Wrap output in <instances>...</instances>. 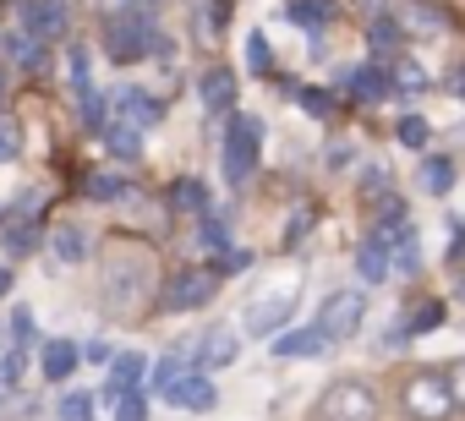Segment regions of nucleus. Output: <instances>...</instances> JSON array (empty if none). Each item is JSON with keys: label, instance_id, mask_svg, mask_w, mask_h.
<instances>
[{"label": "nucleus", "instance_id": "31", "mask_svg": "<svg viewBox=\"0 0 465 421\" xmlns=\"http://www.w3.org/2000/svg\"><path fill=\"white\" fill-rule=\"evenodd\" d=\"M55 421H94V394L66 388V394H61V405H55Z\"/></svg>", "mask_w": 465, "mask_h": 421}, {"label": "nucleus", "instance_id": "47", "mask_svg": "<svg viewBox=\"0 0 465 421\" xmlns=\"http://www.w3.org/2000/svg\"><path fill=\"white\" fill-rule=\"evenodd\" d=\"M224 23H230V0H208V28L219 34Z\"/></svg>", "mask_w": 465, "mask_h": 421}, {"label": "nucleus", "instance_id": "52", "mask_svg": "<svg viewBox=\"0 0 465 421\" xmlns=\"http://www.w3.org/2000/svg\"><path fill=\"white\" fill-rule=\"evenodd\" d=\"M12 394H17L12 383H0V410H6V405H12Z\"/></svg>", "mask_w": 465, "mask_h": 421}, {"label": "nucleus", "instance_id": "18", "mask_svg": "<svg viewBox=\"0 0 465 421\" xmlns=\"http://www.w3.org/2000/svg\"><path fill=\"white\" fill-rule=\"evenodd\" d=\"M170 208H175V214H197V220H208V186H203L197 175L170 181Z\"/></svg>", "mask_w": 465, "mask_h": 421}, {"label": "nucleus", "instance_id": "22", "mask_svg": "<svg viewBox=\"0 0 465 421\" xmlns=\"http://www.w3.org/2000/svg\"><path fill=\"white\" fill-rule=\"evenodd\" d=\"M83 197H88V202H126V197H137V191H132V181H126V175L94 170V175L83 181Z\"/></svg>", "mask_w": 465, "mask_h": 421}, {"label": "nucleus", "instance_id": "45", "mask_svg": "<svg viewBox=\"0 0 465 421\" xmlns=\"http://www.w3.org/2000/svg\"><path fill=\"white\" fill-rule=\"evenodd\" d=\"M312 220H318V214H312V208H302V214H296V220L285 225V247H296V241H302V236L312 230Z\"/></svg>", "mask_w": 465, "mask_h": 421}, {"label": "nucleus", "instance_id": "34", "mask_svg": "<svg viewBox=\"0 0 465 421\" xmlns=\"http://www.w3.org/2000/svg\"><path fill=\"white\" fill-rule=\"evenodd\" d=\"M247 269H252V252H247V247H224V252L213 258V274H219V279H230V274H247Z\"/></svg>", "mask_w": 465, "mask_h": 421}, {"label": "nucleus", "instance_id": "6", "mask_svg": "<svg viewBox=\"0 0 465 421\" xmlns=\"http://www.w3.org/2000/svg\"><path fill=\"white\" fill-rule=\"evenodd\" d=\"M148 285H153V274H148L143 258H110V269H104V307L110 312H132L148 296Z\"/></svg>", "mask_w": 465, "mask_h": 421}, {"label": "nucleus", "instance_id": "26", "mask_svg": "<svg viewBox=\"0 0 465 421\" xmlns=\"http://www.w3.org/2000/svg\"><path fill=\"white\" fill-rule=\"evenodd\" d=\"M186 372H197V367H186L181 356H159V361H153V372H148V383H153V394H164V399H170V388H175Z\"/></svg>", "mask_w": 465, "mask_h": 421}, {"label": "nucleus", "instance_id": "53", "mask_svg": "<svg viewBox=\"0 0 465 421\" xmlns=\"http://www.w3.org/2000/svg\"><path fill=\"white\" fill-rule=\"evenodd\" d=\"M12 290V269H0V296H6Z\"/></svg>", "mask_w": 465, "mask_h": 421}, {"label": "nucleus", "instance_id": "46", "mask_svg": "<svg viewBox=\"0 0 465 421\" xmlns=\"http://www.w3.org/2000/svg\"><path fill=\"white\" fill-rule=\"evenodd\" d=\"M39 214V191H17V202H12V220H34Z\"/></svg>", "mask_w": 465, "mask_h": 421}, {"label": "nucleus", "instance_id": "30", "mask_svg": "<svg viewBox=\"0 0 465 421\" xmlns=\"http://www.w3.org/2000/svg\"><path fill=\"white\" fill-rule=\"evenodd\" d=\"M400 39H405V28H400L394 17H378V23H367V44H372L378 55H389V50H400Z\"/></svg>", "mask_w": 465, "mask_h": 421}, {"label": "nucleus", "instance_id": "54", "mask_svg": "<svg viewBox=\"0 0 465 421\" xmlns=\"http://www.w3.org/2000/svg\"><path fill=\"white\" fill-rule=\"evenodd\" d=\"M0 99H6V72H0Z\"/></svg>", "mask_w": 465, "mask_h": 421}, {"label": "nucleus", "instance_id": "4", "mask_svg": "<svg viewBox=\"0 0 465 421\" xmlns=\"http://www.w3.org/2000/svg\"><path fill=\"white\" fill-rule=\"evenodd\" d=\"M104 50H110V61H115V66H137L143 55L164 50V39L153 34V23H148L143 12H121V17H110V23H104Z\"/></svg>", "mask_w": 465, "mask_h": 421}, {"label": "nucleus", "instance_id": "27", "mask_svg": "<svg viewBox=\"0 0 465 421\" xmlns=\"http://www.w3.org/2000/svg\"><path fill=\"white\" fill-rule=\"evenodd\" d=\"M421 186H427L432 197H443V191L454 186V164H449L443 153H427V159H421Z\"/></svg>", "mask_w": 465, "mask_h": 421}, {"label": "nucleus", "instance_id": "19", "mask_svg": "<svg viewBox=\"0 0 465 421\" xmlns=\"http://www.w3.org/2000/svg\"><path fill=\"white\" fill-rule=\"evenodd\" d=\"M170 399H175L181 410H213V405H219V394H213V383H208L203 372H186V377L170 388Z\"/></svg>", "mask_w": 465, "mask_h": 421}, {"label": "nucleus", "instance_id": "11", "mask_svg": "<svg viewBox=\"0 0 465 421\" xmlns=\"http://www.w3.org/2000/svg\"><path fill=\"white\" fill-rule=\"evenodd\" d=\"M66 23H72V0H23V34L50 44L66 34Z\"/></svg>", "mask_w": 465, "mask_h": 421}, {"label": "nucleus", "instance_id": "25", "mask_svg": "<svg viewBox=\"0 0 465 421\" xmlns=\"http://www.w3.org/2000/svg\"><path fill=\"white\" fill-rule=\"evenodd\" d=\"M0 247H6L12 258H28V252L39 247V225H34V220H12L6 230H0Z\"/></svg>", "mask_w": 465, "mask_h": 421}, {"label": "nucleus", "instance_id": "37", "mask_svg": "<svg viewBox=\"0 0 465 421\" xmlns=\"http://www.w3.org/2000/svg\"><path fill=\"white\" fill-rule=\"evenodd\" d=\"M110 410H115V421H148V394H143V388H137V394H121Z\"/></svg>", "mask_w": 465, "mask_h": 421}, {"label": "nucleus", "instance_id": "42", "mask_svg": "<svg viewBox=\"0 0 465 421\" xmlns=\"http://www.w3.org/2000/svg\"><path fill=\"white\" fill-rule=\"evenodd\" d=\"M394 132H400V142H405V148H421V142H427V121H421V115H405Z\"/></svg>", "mask_w": 465, "mask_h": 421}, {"label": "nucleus", "instance_id": "12", "mask_svg": "<svg viewBox=\"0 0 465 421\" xmlns=\"http://www.w3.org/2000/svg\"><path fill=\"white\" fill-rule=\"evenodd\" d=\"M197 99L208 115H236V72L230 66H208L197 77Z\"/></svg>", "mask_w": 465, "mask_h": 421}, {"label": "nucleus", "instance_id": "5", "mask_svg": "<svg viewBox=\"0 0 465 421\" xmlns=\"http://www.w3.org/2000/svg\"><path fill=\"white\" fill-rule=\"evenodd\" d=\"M291 318H296V285L263 290V296H252L247 312H242V323H247L252 339H280V334L291 328Z\"/></svg>", "mask_w": 465, "mask_h": 421}, {"label": "nucleus", "instance_id": "43", "mask_svg": "<svg viewBox=\"0 0 465 421\" xmlns=\"http://www.w3.org/2000/svg\"><path fill=\"white\" fill-rule=\"evenodd\" d=\"M66 72H72V88L88 93V50H72V55H66Z\"/></svg>", "mask_w": 465, "mask_h": 421}, {"label": "nucleus", "instance_id": "1", "mask_svg": "<svg viewBox=\"0 0 465 421\" xmlns=\"http://www.w3.org/2000/svg\"><path fill=\"white\" fill-rule=\"evenodd\" d=\"M400 410L411 421H449L460 405H454V388H449V372L443 367H416L400 388Z\"/></svg>", "mask_w": 465, "mask_h": 421}, {"label": "nucleus", "instance_id": "21", "mask_svg": "<svg viewBox=\"0 0 465 421\" xmlns=\"http://www.w3.org/2000/svg\"><path fill=\"white\" fill-rule=\"evenodd\" d=\"M104 148H110V153H115L121 164H137V159H143V132L110 115V126H104Z\"/></svg>", "mask_w": 465, "mask_h": 421}, {"label": "nucleus", "instance_id": "24", "mask_svg": "<svg viewBox=\"0 0 465 421\" xmlns=\"http://www.w3.org/2000/svg\"><path fill=\"white\" fill-rule=\"evenodd\" d=\"M6 55H12L17 66H28V72H45V61H50V55H45V39H34V34H12V39H6Z\"/></svg>", "mask_w": 465, "mask_h": 421}, {"label": "nucleus", "instance_id": "28", "mask_svg": "<svg viewBox=\"0 0 465 421\" xmlns=\"http://www.w3.org/2000/svg\"><path fill=\"white\" fill-rule=\"evenodd\" d=\"M50 247H55L61 263H83V258H88V236H83L77 225H61V230L50 236Z\"/></svg>", "mask_w": 465, "mask_h": 421}, {"label": "nucleus", "instance_id": "51", "mask_svg": "<svg viewBox=\"0 0 465 421\" xmlns=\"http://www.w3.org/2000/svg\"><path fill=\"white\" fill-rule=\"evenodd\" d=\"M356 6H361V17H367V23H378V17H383V6H389V0H356Z\"/></svg>", "mask_w": 465, "mask_h": 421}, {"label": "nucleus", "instance_id": "14", "mask_svg": "<svg viewBox=\"0 0 465 421\" xmlns=\"http://www.w3.org/2000/svg\"><path fill=\"white\" fill-rule=\"evenodd\" d=\"M340 83H351V93H356L361 104L394 93V72H389V66H356V72H340Z\"/></svg>", "mask_w": 465, "mask_h": 421}, {"label": "nucleus", "instance_id": "40", "mask_svg": "<svg viewBox=\"0 0 465 421\" xmlns=\"http://www.w3.org/2000/svg\"><path fill=\"white\" fill-rule=\"evenodd\" d=\"M83 121H88V132H99V137H104V126H110V121H104V99H99L94 88L83 93Z\"/></svg>", "mask_w": 465, "mask_h": 421}, {"label": "nucleus", "instance_id": "33", "mask_svg": "<svg viewBox=\"0 0 465 421\" xmlns=\"http://www.w3.org/2000/svg\"><path fill=\"white\" fill-rule=\"evenodd\" d=\"M197 247H203V252H213V258H219V252L230 247V236H224V220H219V214L197 220Z\"/></svg>", "mask_w": 465, "mask_h": 421}, {"label": "nucleus", "instance_id": "48", "mask_svg": "<svg viewBox=\"0 0 465 421\" xmlns=\"http://www.w3.org/2000/svg\"><path fill=\"white\" fill-rule=\"evenodd\" d=\"M449 388H454V405L465 410V361H460V367H449Z\"/></svg>", "mask_w": 465, "mask_h": 421}, {"label": "nucleus", "instance_id": "16", "mask_svg": "<svg viewBox=\"0 0 465 421\" xmlns=\"http://www.w3.org/2000/svg\"><path fill=\"white\" fill-rule=\"evenodd\" d=\"M77 361H83V350H77L72 339H45V350H39V372H45L50 383H66V377L77 372Z\"/></svg>", "mask_w": 465, "mask_h": 421}, {"label": "nucleus", "instance_id": "41", "mask_svg": "<svg viewBox=\"0 0 465 421\" xmlns=\"http://www.w3.org/2000/svg\"><path fill=\"white\" fill-rule=\"evenodd\" d=\"M394 88L400 93H421L427 88V72L421 66H394Z\"/></svg>", "mask_w": 465, "mask_h": 421}, {"label": "nucleus", "instance_id": "3", "mask_svg": "<svg viewBox=\"0 0 465 421\" xmlns=\"http://www.w3.org/2000/svg\"><path fill=\"white\" fill-rule=\"evenodd\" d=\"M258 142H263V126H258V115H230V126H224V181L230 186H247L252 181V170H258Z\"/></svg>", "mask_w": 465, "mask_h": 421}, {"label": "nucleus", "instance_id": "8", "mask_svg": "<svg viewBox=\"0 0 465 421\" xmlns=\"http://www.w3.org/2000/svg\"><path fill=\"white\" fill-rule=\"evenodd\" d=\"M213 290H219V274H213V269H186V274H175V279L159 290V307H164V312H197V307L213 301Z\"/></svg>", "mask_w": 465, "mask_h": 421}, {"label": "nucleus", "instance_id": "29", "mask_svg": "<svg viewBox=\"0 0 465 421\" xmlns=\"http://www.w3.org/2000/svg\"><path fill=\"white\" fill-rule=\"evenodd\" d=\"M394 269H400V274H416V269H421V247H416V225H400V230H394Z\"/></svg>", "mask_w": 465, "mask_h": 421}, {"label": "nucleus", "instance_id": "2", "mask_svg": "<svg viewBox=\"0 0 465 421\" xmlns=\"http://www.w3.org/2000/svg\"><path fill=\"white\" fill-rule=\"evenodd\" d=\"M312 421H378V388L361 377H334L318 394Z\"/></svg>", "mask_w": 465, "mask_h": 421}, {"label": "nucleus", "instance_id": "17", "mask_svg": "<svg viewBox=\"0 0 465 421\" xmlns=\"http://www.w3.org/2000/svg\"><path fill=\"white\" fill-rule=\"evenodd\" d=\"M323 345H329V339H323L318 323H302V328H285L280 339H269V350H274L280 361H285V356H318Z\"/></svg>", "mask_w": 465, "mask_h": 421}, {"label": "nucleus", "instance_id": "39", "mask_svg": "<svg viewBox=\"0 0 465 421\" xmlns=\"http://www.w3.org/2000/svg\"><path fill=\"white\" fill-rule=\"evenodd\" d=\"M247 61H252V72H258V77H269V72H274V66H269V39H263V34H247Z\"/></svg>", "mask_w": 465, "mask_h": 421}, {"label": "nucleus", "instance_id": "44", "mask_svg": "<svg viewBox=\"0 0 465 421\" xmlns=\"http://www.w3.org/2000/svg\"><path fill=\"white\" fill-rule=\"evenodd\" d=\"M6 334H12L17 345H28V339H34V312H28V307H17V312H12V323H6Z\"/></svg>", "mask_w": 465, "mask_h": 421}, {"label": "nucleus", "instance_id": "38", "mask_svg": "<svg viewBox=\"0 0 465 421\" xmlns=\"http://www.w3.org/2000/svg\"><path fill=\"white\" fill-rule=\"evenodd\" d=\"M438 323H443V301H421V307L411 312V328H416V334H432Z\"/></svg>", "mask_w": 465, "mask_h": 421}, {"label": "nucleus", "instance_id": "10", "mask_svg": "<svg viewBox=\"0 0 465 421\" xmlns=\"http://www.w3.org/2000/svg\"><path fill=\"white\" fill-rule=\"evenodd\" d=\"M236 356H242V339H236V328H230V323L203 328L197 345H192V367H197V372H219V367H230Z\"/></svg>", "mask_w": 465, "mask_h": 421}, {"label": "nucleus", "instance_id": "15", "mask_svg": "<svg viewBox=\"0 0 465 421\" xmlns=\"http://www.w3.org/2000/svg\"><path fill=\"white\" fill-rule=\"evenodd\" d=\"M115 104H121V115H115V121H126V126H137V132H143V126H159V115H164V110H159V99H153V93H143V88H121V93H115Z\"/></svg>", "mask_w": 465, "mask_h": 421}, {"label": "nucleus", "instance_id": "7", "mask_svg": "<svg viewBox=\"0 0 465 421\" xmlns=\"http://www.w3.org/2000/svg\"><path fill=\"white\" fill-rule=\"evenodd\" d=\"M361 318H367V290H356V285H351V290L323 296V307H318V328H323V339H329V345L356 339Z\"/></svg>", "mask_w": 465, "mask_h": 421}, {"label": "nucleus", "instance_id": "23", "mask_svg": "<svg viewBox=\"0 0 465 421\" xmlns=\"http://www.w3.org/2000/svg\"><path fill=\"white\" fill-rule=\"evenodd\" d=\"M405 17H411V34H427V39L449 34V12H443V6H432V0H416Z\"/></svg>", "mask_w": 465, "mask_h": 421}, {"label": "nucleus", "instance_id": "20", "mask_svg": "<svg viewBox=\"0 0 465 421\" xmlns=\"http://www.w3.org/2000/svg\"><path fill=\"white\" fill-rule=\"evenodd\" d=\"M285 17L318 39V34L329 28V17H334V0H285Z\"/></svg>", "mask_w": 465, "mask_h": 421}, {"label": "nucleus", "instance_id": "50", "mask_svg": "<svg viewBox=\"0 0 465 421\" xmlns=\"http://www.w3.org/2000/svg\"><path fill=\"white\" fill-rule=\"evenodd\" d=\"M83 356H88V361H115V356H110V345H104V339H94V345H83Z\"/></svg>", "mask_w": 465, "mask_h": 421}, {"label": "nucleus", "instance_id": "36", "mask_svg": "<svg viewBox=\"0 0 465 421\" xmlns=\"http://www.w3.org/2000/svg\"><path fill=\"white\" fill-rule=\"evenodd\" d=\"M372 225H411L405 220V197L400 191H378V220Z\"/></svg>", "mask_w": 465, "mask_h": 421}, {"label": "nucleus", "instance_id": "49", "mask_svg": "<svg viewBox=\"0 0 465 421\" xmlns=\"http://www.w3.org/2000/svg\"><path fill=\"white\" fill-rule=\"evenodd\" d=\"M351 153H356L351 142H334V148H329V170H345V164H351Z\"/></svg>", "mask_w": 465, "mask_h": 421}, {"label": "nucleus", "instance_id": "35", "mask_svg": "<svg viewBox=\"0 0 465 421\" xmlns=\"http://www.w3.org/2000/svg\"><path fill=\"white\" fill-rule=\"evenodd\" d=\"M23 153V126H17V115H0V164H12Z\"/></svg>", "mask_w": 465, "mask_h": 421}, {"label": "nucleus", "instance_id": "32", "mask_svg": "<svg viewBox=\"0 0 465 421\" xmlns=\"http://www.w3.org/2000/svg\"><path fill=\"white\" fill-rule=\"evenodd\" d=\"M296 104H302L312 121H329V115H334V93H329V88H296Z\"/></svg>", "mask_w": 465, "mask_h": 421}, {"label": "nucleus", "instance_id": "13", "mask_svg": "<svg viewBox=\"0 0 465 421\" xmlns=\"http://www.w3.org/2000/svg\"><path fill=\"white\" fill-rule=\"evenodd\" d=\"M148 377V356H137V350H121L115 361H110V377H104V399L115 405L121 394H137V383Z\"/></svg>", "mask_w": 465, "mask_h": 421}, {"label": "nucleus", "instance_id": "9", "mask_svg": "<svg viewBox=\"0 0 465 421\" xmlns=\"http://www.w3.org/2000/svg\"><path fill=\"white\" fill-rule=\"evenodd\" d=\"M394 230H400V225H372V230H367V241H361V252H356L361 285H383V279L394 274Z\"/></svg>", "mask_w": 465, "mask_h": 421}]
</instances>
